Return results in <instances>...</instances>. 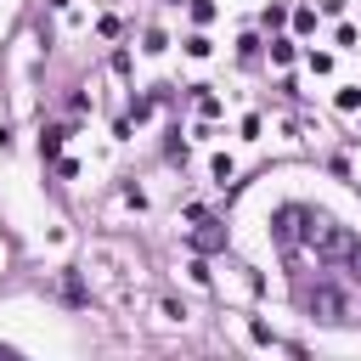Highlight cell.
<instances>
[{
	"instance_id": "6da1fadb",
	"label": "cell",
	"mask_w": 361,
	"mask_h": 361,
	"mask_svg": "<svg viewBox=\"0 0 361 361\" xmlns=\"http://www.w3.org/2000/svg\"><path fill=\"white\" fill-rule=\"evenodd\" d=\"M305 243L316 248L322 265H350V276H361V243H355L338 220H327V214L310 209V220H305Z\"/></svg>"
},
{
	"instance_id": "7a4b0ae2",
	"label": "cell",
	"mask_w": 361,
	"mask_h": 361,
	"mask_svg": "<svg viewBox=\"0 0 361 361\" xmlns=\"http://www.w3.org/2000/svg\"><path fill=\"white\" fill-rule=\"evenodd\" d=\"M305 310L316 316V322H350V299L333 288V282H316V288H305Z\"/></svg>"
},
{
	"instance_id": "3957f363",
	"label": "cell",
	"mask_w": 361,
	"mask_h": 361,
	"mask_svg": "<svg viewBox=\"0 0 361 361\" xmlns=\"http://www.w3.org/2000/svg\"><path fill=\"white\" fill-rule=\"evenodd\" d=\"M305 220H310V209H299V203H288V209H276V237L293 248V243H305Z\"/></svg>"
},
{
	"instance_id": "277c9868",
	"label": "cell",
	"mask_w": 361,
	"mask_h": 361,
	"mask_svg": "<svg viewBox=\"0 0 361 361\" xmlns=\"http://www.w3.org/2000/svg\"><path fill=\"white\" fill-rule=\"evenodd\" d=\"M197 226H203V231L192 237L197 248H220V243H226V231H214V220H209V214H197Z\"/></svg>"
},
{
	"instance_id": "5b68a950",
	"label": "cell",
	"mask_w": 361,
	"mask_h": 361,
	"mask_svg": "<svg viewBox=\"0 0 361 361\" xmlns=\"http://www.w3.org/2000/svg\"><path fill=\"white\" fill-rule=\"evenodd\" d=\"M62 141H68V130H45V135H39V152H45V158H56V152H62Z\"/></svg>"
}]
</instances>
